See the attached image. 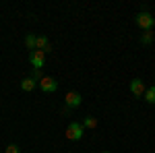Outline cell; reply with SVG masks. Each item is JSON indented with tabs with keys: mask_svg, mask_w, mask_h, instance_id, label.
<instances>
[{
	"mask_svg": "<svg viewBox=\"0 0 155 153\" xmlns=\"http://www.w3.org/2000/svg\"><path fill=\"white\" fill-rule=\"evenodd\" d=\"M134 25H137V27H141L143 31H153L155 19H153V15H151V12L141 11V12H137V15H134Z\"/></svg>",
	"mask_w": 155,
	"mask_h": 153,
	"instance_id": "cell-1",
	"label": "cell"
},
{
	"mask_svg": "<svg viewBox=\"0 0 155 153\" xmlns=\"http://www.w3.org/2000/svg\"><path fill=\"white\" fill-rule=\"evenodd\" d=\"M81 101H83V95L79 91H68L66 97H64V108L66 110H74V108L81 106Z\"/></svg>",
	"mask_w": 155,
	"mask_h": 153,
	"instance_id": "cell-2",
	"label": "cell"
},
{
	"mask_svg": "<svg viewBox=\"0 0 155 153\" xmlns=\"http://www.w3.org/2000/svg\"><path fill=\"white\" fill-rule=\"evenodd\" d=\"M29 62H31V66L35 71H41L44 68V62H46V52H41V50L29 52Z\"/></svg>",
	"mask_w": 155,
	"mask_h": 153,
	"instance_id": "cell-3",
	"label": "cell"
},
{
	"mask_svg": "<svg viewBox=\"0 0 155 153\" xmlns=\"http://www.w3.org/2000/svg\"><path fill=\"white\" fill-rule=\"evenodd\" d=\"M83 130L85 128L79 122H71L68 128H66V139H68V141H81V139H83Z\"/></svg>",
	"mask_w": 155,
	"mask_h": 153,
	"instance_id": "cell-4",
	"label": "cell"
},
{
	"mask_svg": "<svg viewBox=\"0 0 155 153\" xmlns=\"http://www.w3.org/2000/svg\"><path fill=\"white\" fill-rule=\"evenodd\" d=\"M37 87H39L44 93H54V91L58 89V81H56L54 77H44L41 81L37 83Z\"/></svg>",
	"mask_w": 155,
	"mask_h": 153,
	"instance_id": "cell-5",
	"label": "cell"
},
{
	"mask_svg": "<svg viewBox=\"0 0 155 153\" xmlns=\"http://www.w3.org/2000/svg\"><path fill=\"white\" fill-rule=\"evenodd\" d=\"M128 89H130V93L134 95V97H143V93H145V83H143V79H132L130 81V85H128Z\"/></svg>",
	"mask_w": 155,
	"mask_h": 153,
	"instance_id": "cell-6",
	"label": "cell"
},
{
	"mask_svg": "<svg viewBox=\"0 0 155 153\" xmlns=\"http://www.w3.org/2000/svg\"><path fill=\"white\" fill-rule=\"evenodd\" d=\"M35 50H41V52H52V44L48 42V37L46 35H37V39H35Z\"/></svg>",
	"mask_w": 155,
	"mask_h": 153,
	"instance_id": "cell-7",
	"label": "cell"
},
{
	"mask_svg": "<svg viewBox=\"0 0 155 153\" xmlns=\"http://www.w3.org/2000/svg\"><path fill=\"white\" fill-rule=\"evenodd\" d=\"M35 87H37V83L33 81L31 77H25L23 81H21V89H23V91H27V93H29V91H33Z\"/></svg>",
	"mask_w": 155,
	"mask_h": 153,
	"instance_id": "cell-8",
	"label": "cell"
},
{
	"mask_svg": "<svg viewBox=\"0 0 155 153\" xmlns=\"http://www.w3.org/2000/svg\"><path fill=\"white\" fill-rule=\"evenodd\" d=\"M81 126H83V128H89V130L95 128V126H97V118H95V116H85Z\"/></svg>",
	"mask_w": 155,
	"mask_h": 153,
	"instance_id": "cell-9",
	"label": "cell"
},
{
	"mask_svg": "<svg viewBox=\"0 0 155 153\" xmlns=\"http://www.w3.org/2000/svg\"><path fill=\"white\" fill-rule=\"evenodd\" d=\"M143 99L147 101V104H155V85H153V87H149V89H145Z\"/></svg>",
	"mask_w": 155,
	"mask_h": 153,
	"instance_id": "cell-10",
	"label": "cell"
},
{
	"mask_svg": "<svg viewBox=\"0 0 155 153\" xmlns=\"http://www.w3.org/2000/svg\"><path fill=\"white\" fill-rule=\"evenodd\" d=\"M35 39H37V35H33V33H27V35H25V46H27L29 52L35 50Z\"/></svg>",
	"mask_w": 155,
	"mask_h": 153,
	"instance_id": "cell-11",
	"label": "cell"
},
{
	"mask_svg": "<svg viewBox=\"0 0 155 153\" xmlns=\"http://www.w3.org/2000/svg\"><path fill=\"white\" fill-rule=\"evenodd\" d=\"M153 31H145L143 35H141V44L143 46H149V44H153Z\"/></svg>",
	"mask_w": 155,
	"mask_h": 153,
	"instance_id": "cell-12",
	"label": "cell"
},
{
	"mask_svg": "<svg viewBox=\"0 0 155 153\" xmlns=\"http://www.w3.org/2000/svg\"><path fill=\"white\" fill-rule=\"evenodd\" d=\"M31 79H33L35 83H39L41 79H44V75H41V71H35V68H33V72H31Z\"/></svg>",
	"mask_w": 155,
	"mask_h": 153,
	"instance_id": "cell-13",
	"label": "cell"
},
{
	"mask_svg": "<svg viewBox=\"0 0 155 153\" xmlns=\"http://www.w3.org/2000/svg\"><path fill=\"white\" fill-rule=\"evenodd\" d=\"M4 153H21V149H19V145H8Z\"/></svg>",
	"mask_w": 155,
	"mask_h": 153,
	"instance_id": "cell-14",
	"label": "cell"
},
{
	"mask_svg": "<svg viewBox=\"0 0 155 153\" xmlns=\"http://www.w3.org/2000/svg\"><path fill=\"white\" fill-rule=\"evenodd\" d=\"M101 153H110V151H101Z\"/></svg>",
	"mask_w": 155,
	"mask_h": 153,
	"instance_id": "cell-15",
	"label": "cell"
}]
</instances>
